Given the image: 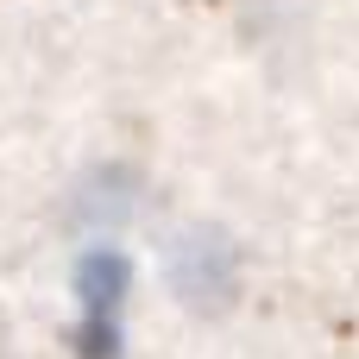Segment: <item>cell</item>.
Listing matches in <instances>:
<instances>
[{"label": "cell", "mask_w": 359, "mask_h": 359, "mask_svg": "<svg viewBox=\"0 0 359 359\" xmlns=\"http://www.w3.org/2000/svg\"><path fill=\"white\" fill-rule=\"evenodd\" d=\"M76 303H82V353L88 359H114L120 353V316H126V265L114 252L82 259L76 271Z\"/></svg>", "instance_id": "cell-1"}, {"label": "cell", "mask_w": 359, "mask_h": 359, "mask_svg": "<svg viewBox=\"0 0 359 359\" xmlns=\"http://www.w3.org/2000/svg\"><path fill=\"white\" fill-rule=\"evenodd\" d=\"M177 297L196 309H221L233 297V246L221 233H189L177 246Z\"/></svg>", "instance_id": "cell-2"}]
</instances>
